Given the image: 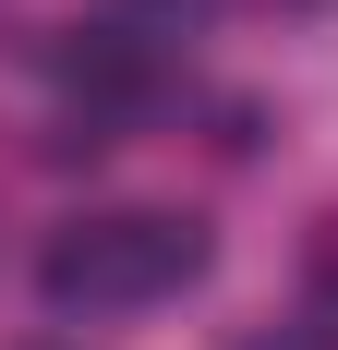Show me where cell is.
<instances>
[{"label": "cell", "mask_w": 338, "mask_h": 350, "mask_svg": "<svg viewBox=\"0 0 338 350\" xmlns=\"http://www.w3.org/2000/svg\"><path fill=\"white\" fill-rule=\"evenodd\" d=\"M314 290L338 302V217H326V242H314Z\"/></svg>", "instance_id": "cell-2"}, {"label": "cell", "mask_w": 338, "mask_h": 350, "mask_svg": "<svg viewBox=\"0 0 338 350\" xmlns=\"http://www.w3.org/2000/svg\"><path fill=\"white\" fill-rule=\"evenodd\" d=\"M254 350H338V338H254Z\"/></svg>", "instance_id": "cell-3"}, {"label": "cell", "mask_w": 338, "mask_h": 350, "mask_svg": "<svg viewBox=\"0 0 338 350\" xmlns=\"http://www.w3.org/2000/svg\"><path fill=\"white\" fill-rule=\"evenodd\" d=\"M205 278V230L169 206H109V217H73L61 242H49V266H36V290H49V314H145V302H169V290Z\"/></svg>", "instance_id": "cell-1"}]
</instances>
